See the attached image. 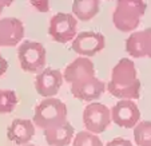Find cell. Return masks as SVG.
Wrapping results in <instances>:
<instances>
[{
  "label": "cell",
  "mask_w": 151,
  "mask_h": 146,
  "mask_svg": "<svg viewBox=\"0 0 151 146\" xmlns=\"http://www.w3.org/2000/svg\"><path fill=\"white\" fill-rule=\"evenodd\" d=\"M111 95L119 99H138L140 95V80L137 75V69L131 59L122 58L114 66L111 78L107 85Z\"/></svg>",
  "instance_id": "6da1fadb"
},
{
  "label": "cell",
  "mask_w": 151,
  "mask_h": 146,
  "mask_svg": "<svg viewBox=\"0 0 151 146\" xmlns=\"http://www.w3.org/2000/svg\"><path fill=\"white\" fill-rule=\"evenodd\" d=\"M145 0H118L112 14V23L119 31H134L146 12Z\"/></svg>",
  "instance_id": "7a4b0ae2"
},
{
  "label": "cell",
  "mask_w": 151,
  "mask_h": 146,
  "mask_svg": "<svg viewBox=\"0 0 151 146\" xmlns=\"http://www.w3.org/2000/svg\"><path fill=\"white\" fill-rule=\"evenodd\" d=\"M67 121V106L60 99L46 98L39 103L34 113V123L43 130L62 125Z\"/></svg>",
  "instance_id": "3957f363"
},
{
  "label": "cell",
  "mask_w": 151,
  "mask_h": 146,
  "mask_svg": "<svg viewBox=\"0 0 151 146\" xmlns=\"http://www.w3.org/2000/svg\"><path fill=\"white\" fill-rule=\"evenodd\" d=\"M46 48L39 42L24 40L17 48L20 66L27 72H40L44 70L47 60Z\"/></svg>",
  "instance_id": "277c9868"
},
{
  "label": "cell",
  "mask_w": 151,
  "mask_h": 146,
  "mask_svg": "<svg viewBox=\"0 0 151 146\" xmlns=\"http://www.w3.org/2000/svg\"><path fill=\"white\" fill-rule=\"evenodd\" d=\"M111 123V111L106 105L99 102H92L83 110V125L86 132L92 134L103 133Z\"/></svg>",
  "instance_id": "5b68a950"
},
{
  "label": "cell",
  "mask_w": 151,
  "mask_h": 146,
  "mask_svg": "<svg viewBox=\"0 0 151 146\" xmlns=\"http://www.w3.org/2000/svg\"><path fill=\"white\" fill-rule=\"evenodd\" d=\"M76 17L71 14L58 12L50 20L48 32L52 39L58 43H67L74 40V38L76 36Z\"/></svg>",
  "instance_id": "8992f818"
},
{
  "label": "cell",
  "mask_w": 151,
  "mask_h": 146,
  "mask_svg": "<svg viewBox=\"0 0 151 146\" xmlns=\"http://www.w3.org/2000/svg\"><path fill=\"white\" fill-rule=\"evenodd\" d=\"M110 111L112 122L124 129L135 127L140 119L139 107L134 100L130 99H120L112 106V109H110Z\"/></svg>",
  "instance_id": "52a82bcc"
},
{
  "label": "cell",
  "mask_w": 151,
  "mask_h": 146,
  "mask_svg": "<svg viewBox=\"0 0 151 146\" xmlns=\"http://www.w3.org/2000/svg\"><path fill=\"white\" fill-rule=\"evenodd\" d=\"M106 39L100 32L83 31L76 34L72 40V50L82 56H94L104 48Z\"/></svg>",
  "instance_id": "ba28073f"
},
{
  "label": "cell",
  "mask_w": 151,
  "mask_h": 146,
  "mask_svg": "<svg viewBox=\"0 0 151 146\" xmlns=\"http://www.w3.org/2000/svg\"><path fill=\"white\" fill-rule=\"evenodd\" d=\"M70 85H71L72 95L76 99L86 100V102L99 99L106 90V85L96 77H86Z\"/></svg>",
  "instance_id": "9c48e42d"
},
{
  "label": "cell",
  "mask_w": 151,
  "mask_h": 146,
  "mask_svg": "<svg viewBox=\"0 0 151 146\" xmlns=\"http://www.w3.org/2000/svg\"><path fill=\"white\" fill-rule=\"evenodd\" d=\"M63 85V74L59 70L44 69L35 78L36 91L43 98H54Z\"/></svg>",
  "instance_id": "30bf717a"
},
{
  "label": "cell",
  "mask_w": 151,
  "mask_h": 146,
  "mask_svg": "<svg viewBox=\"0 0 151 146\" xmlns=\"http://www.w3.org/2000/svg\"><path fill=\"white\" fill-rule=\"evenodd\" d=\"M24 36V24L16 17L0 19V47H12L22 42Z\"/></svg>",
  "instance_id": "8fae6325"
},
{
  "label": "cell",
  "mask_w": 151,
  "mask_h": 146,
  "mask_svg": "<svg viewBox=\"0 0 151 146\" xmlns=\"http://www.w3.org/2000/svg\"><path fill=\"white\" fill-rule=\"evenodd\" d=\"M126 51L134 58H151V28L130 35L126 39Z\"/></svg>",
  "instance_id": "7c38bea8"
},
{
  "label": "cell",
  "mask_w": 151,
  "mask_h": 146,
  "mask_svg": "<svg viewBox=\"0 0 151 146\" xmlns=\"http://www.w3.org/2000/svg\"><path fill=\"white\" fill-rule=\"evenodd\" d=\"M35 135V126L31 119L16 118L7 129V137L9 141L15 142L16 145H28V142Z\"/></svg>",
  "instance_id": "4fadbf2b"
},
{
  "label": "cell",
  "mask_w": 151,
  "mask_h": 146,
  "mask_svg": "<svg viewBox=\"0 0 151 146\" xmlns=\"http://www.w3.org/2000/svg\"><path fill=\"white\" fill-rule=\"evenodd\" d=\"M86 77H95V67L90 58L79 56L74 59L64 70L63 79L66 82L72 83L78 79H82Z\"/></svg>",
  "instance_id": "5bb4252c"
},
{
  "label": "cell",
  "mask_w": 151,
  "mask_h": 146,
  "mask_svg": "<svg viewBox=\"0 0 151 146\" xmlns=\"http://www.w3.org/2000/svg\"><path fill=\"white\" fill-rule=\"evenodd\" d=\"M43 133L50 146H67L72 142L75 135V130L68 121L55 127L44 130Z\"/></svg>",
  "instance_id": "9a60e30c"
},
{
  "label": "cell",
  "mask_w": 151,
  "mask_h": 146,
  "mask_svg": "<svg viewBox=\"0 0 151 146\" xmlns=\"http://www.w3.org/2000/svg\"><path fill=\"white\" fill-rule=\"evenodd\" d=\"M100 9V0H74L72 3V14L78 19L91 20Z\"/></svg>",
  "instance_id": "2e32d148"
},
{
  "label": "cell",
  "mask_w": 151,
  "mask_h": 146,
  "mask_svg": "<svg viewBox=\"0 0 151 146\" xmlns=\"http://www.w3.org/2000/svg\"><path fill=\"white\" fill-rule=\"evenodd\" d=\"M134 139L138 146H151V121H139L135 125Z\"/></svg>",
  "instance_id": "e0dca14e"
},
{
  "label": "cell",
  "mask_w": 151,
  "mask_h": 146,
  "mask_svg": "<svg viewBox=\"0 0 151 146\" xmlns=\"http://www.w3.org/2000/svg\"><path fill=\"white\" fill-rule=\"evenodd\" d=\"M17 105V95L12 90H0V114H9Z\"/></svg>",
  "instance_id": "ac0fdd59"
},
{
  "label": "cell",
  "mask_w": 151,
  "mask_h": 146,
  "mask_svg": "<svg viewBox=\"0 0 151 146\" xmlns=\"http://www.w3.org/2000/svg\"><path fill=\"white\" fill-rule=\"evenodd\" d=\"M72 146H103V142L96 134L90 132H79L74 135Z\"/></svg>",
  "instance_id": "d6986e66"
},
{
  "label": "cell",
  "mask_w": 151,
  "mask_h": 146,
  "mask_svg": "<svg viewBox=\"0 0 151 146\" xmlns=\"http://www.w3.org/2000/svg\"><path fill=\"white\" fill-rule=\"evenodd\" d=\"M29 3L39 12H48L50 11V0H29Z\"/></svg>",
  "instance_id": "ffe728a7"
},
{
  "label": "cell",
  "mask_w": 151,
  "mask_h": 146,
  "mask_svg": "<svg viewBox=\"0 0 151 146\" xmlns=\"http://www.w3.org/2000/svg\"><path fill=\"white\" fill-rule=\"evenodd\" d=\"M106 146H134L131 142L128 139H126V138H114V139H111L110 142H107V145Z\"/></svg>",
  "instance_id": "44dd1931"
},
{
  "label": "cell",
  "mask_w": 151,
  "mask_h": 146,
  "mask_svg": "<svg viewBox=\"0 0 151 146\" xmlns=\"http://www.w3.org/2000/svg\"><path fill=\"white\" fill-rule=\"evenodd\" d=\"M7 69H8V62H7V60L4 59V56H1V54H0V77H3V75L6 74Z\"/></svg>",
  "instance_id": "7402d4cb"
},
{
  "label": "cell",
  "mask_w": 151,
  "mask_h": 146,
  "mask_svg": "<svg viewBox=\"0 0 151 146\" xmlns=\"http://www.w3.org/2000/svg\"><path fill=\"white\" fill-rule=\"evenodd\" d=\"M14 1L15 0H0V14L3 12V9L6 8V7H9Z\"/></svg>",
  "instance_id": "603a6c76"
},
{
  "label": "cell",
  "mask_w": 151,
  "mask_h": 146,
  "mask_svg": "<svg viewBox=\"0 0 151 146\" xmlns=\"http://www.w3.org/2000/svg\"><path fill=\"white\" fill-rule=\"evenodd\" d=\"M24 146H35V145H31V143H28V145H24Z\"/></svg>",
  "instance_id": "cb8c5ba5"
}]
</instances>
